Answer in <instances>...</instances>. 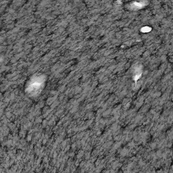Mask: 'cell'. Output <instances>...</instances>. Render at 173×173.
Segmentation results:
<instances>
[{"label":"cell","mask_w":173,"mask_h":173,"mask_svg":"<svg viewBox=\"0 0 173 173\" xmlns=\"http://www.w3.org/2000/svg\"><path fill=\"white\" fill-rule=\"evenodd\" d=\"M42 84H43V81H39V80H36V82L33 81L31 82V83L30 85V86H29V89H30V91L32 92L33 91H34V90H37L42 85Z\"/></svg>","instance_id":"6da1fadb"}]
</instances>
